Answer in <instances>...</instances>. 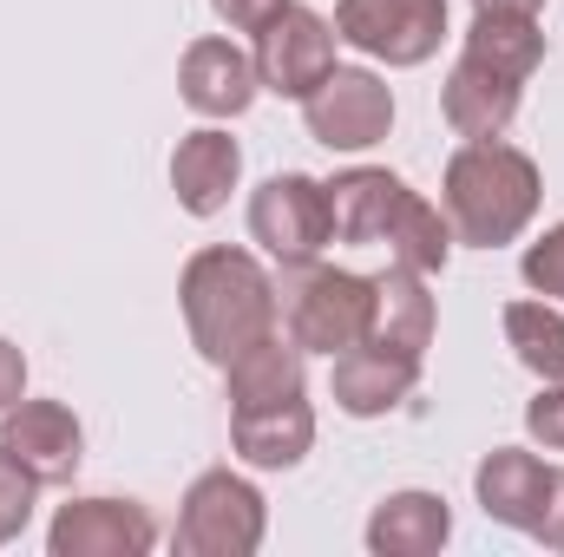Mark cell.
<instances>
[{
    "label": "cell",
    "mask_w": 564,
    "mask_h": 557,
    "mask_svg": "<svg viewBox=\"0 0 564 557\" xmlns=\"http://www.w3.org/2000/svg\"><path fill=\"white\" fill-rule=\"evenodd\" d=\"M177 308L191 328V348L210 368H230L243 348L270 341L282 328L276 276L263 270V256L237 250V243H204L184 270H177Z\"/></svg>",
    "instance_id": "6da1fadb"
},
{
    "label": "cell",
    "mask_w": 564,
    "mask_h": 557,
    "mask_svg": "<svg viewBox=\"0 0 564 557\" xmlns=\"http://www.w3.org/2000/svg\"><path fill=\"white\" fill-rule=\"evenodd\" d=\"M545 204V177H539V157L519 151L506 139H473L459 144L440 171V210L453 223V243H473V250H506L532 230Z\"/></svg>",
    "instance_id": "7a4b0ae2"
},
{
    "label": "cell",
    "mask_w": 564,
    "mask_h": 557,
    "mask_svg": "<svg viewBox=\"0 0 564 557\" xmlns=\"http://www.w3.org/2000/svg\"><path fill=\"white\" fill-rule=\"evenodd\" d=\"M263 538H270V499L257 492V479L210 466L184 485L177 532H171L184 557H257Z\"/></svg>",
    "instance_id": "3957f363"
},
{
    "label": "cell",
    "mask_w": 564,
    "mask_h": 557,
    "mask_svg": "<svg viewBox=\"0 0 564 557\" xmlns=\"http://www.w3.org/2000/svg\"><path fill=\"white\" fill-rule=\"evenodd\" d=\"M250 243L276 270H308L328 256L335 223H328V190L308 171H276L250 190Z\"/></svg>",
    "instance_id": "277c9868"
},
{
    "label": "cell",
    "mask_w": 564,
    "mask_h": 557,
    "mask_svg": "<svg viewBox=\"0 0 564 557\" xmlns=\"http://www.w3.org/2000/svg\"><path fill=\"white\" fill-rule=\"evenodd\" d=\"M368 315H375V276L361 270H335V263H308L295 270L289 288V341L302 354H341L355 341H368Z\"/></svg>",
    "instance_id": "5b68a950"
},
{
    "label": "cell",
    "mask_w": 564,
    "mask_h": 557,
    "mask_svg": "<svg viewBox=\"0 0 564 557\" xmlns=\"http://www.w3.org/2000/svg\"><path fill=\"white\" fill-rule=\"evenodd\" d=\"M341 46L368 53L375 66H426L446 40V0H335Z\"/></svg>",
    "instance_id": "8992f818"
},
{
    "label": "cell",
    "mask_w": 564,
    "mask_h": 557,
    "mask_svg": "<svg viewBox=\"0 0 564 557\" xmlns=\"http://www.w3.org/2000/svg\"><path fill=\"white\" fill-rule=\"evenodd\" d=\"M302 125L308 139L328 151H375L394 132V86L375 66H335L308 99H302Z\"/></svg>",
    "instance_id": "52a82bcc"
},
{
    "label": "cell",
    "mask_w": 564,
    "mask_h": 557,
    "mask_svg": "<svg viewBox=\"0 0 564 557\" xmlns=\"http://www.w3.org/2000/svg\"><path fill=\"white\" fill-rule=\"evenodd\" d=\"M335 46H341V33H335V20L328 13H315V7H282L276 20L257 33V46H250V59H257V79H263V92H276V99H308L341 59H335Z\"/></svg>",
    "instance_id": "ba28073f"
},
{
    "label": "cell",
    "mask_w": 564,
    "mask_h": 557,
    "mask_svg": "<svg viewBox=\"0 0 564 557\" xmlns=\"http://www.w3.org/2000/svg\"><path fill=\"white\" fill-rule=\"evenodd\" d=\"M158 545V518L139 499H66L46 525L53 557H144Z\"/></svg>",
    "instance_id": "9c48e42d"
},
{
    "label": "cell",
    "mask_w": 564,
    "mask_h": 557,
    "mask_svg": "<svg viewBox=\"0 0 564 557\" xmlns=\"http://www.w3.org/2000/svg\"><path fill=\"white\" fill-rule=\"evenodd\" d=\"M257 92H263V79H257L250 46L224 40V33H204V40L184 46V59H177V99H184L197 119H210V125L243 119V112L257 106Z\"/></svg>",
    "instance_id": "30bf717a"
},
{
    "label": "cell",
    "mask_w": 564,
    "mask_h": 557,
    "mask_svg": "<svg viewBox=\"0 0 564 557\" xmlns=\"http://www.w3.org/2000/svg\"><path fill=\"white\" fill-rule=\"evenodd\" d=\"M0 452L20 459L40 485H73L86 466V426L66 401H20L0 414Z\"/></svg>",
    "instance_id": "8fae6325"
},
{
    "label": "cell",
    "mask_w": 564,
    "mask_h": 557,
    "mask_svg": "<svg viewBox=\"0 0 564 557\" xmlns=\"http://www.w3.org/2000/svg\"><path fill=\"white\" fill-rule=\"evenodd\" d=\"M421 387V361L414 354H394V348H375V341H355L335 354V374H328V394L348 419H388L394 407H408Z\"/></svg>",
    "instance_id": "7c38bea8"
},
{
    "label": "cell",
    "mask_w": 564,
    "mask_h": 557,
    "mask_svg": "<svg viewBox=\"0 0 564 557\" xmlns=\"http://www.w3.org/2000/svg\"><path fill=\"white\" fill-rule=\"evenodd\" d=\"M322 190H328V223H335V243L381 250L414 184H408V177H394V171H381V164H348V171H335Z\"/></svg>",
    "instance_id": "4fadbf2b"
},
{
    "label": "cell",
    "mask_w": 564,
    "mask_h": 557,
    "mask_svg": "<svg viewBox=\"0 0 564 557\" xmlns=\"http://www.w3.org/2000/svg\"><path fill=\"white\" fill-rule=\"evenodd\" d=\"M230 446L250 472H295L315 452V407L302 394L263 401V407H230Z\"/></svg>",
    "instance_id": "5bb4252c"
},
{
    "label": "cell",
    "mask_w": 564,
    "mask_h": 557,
    "mask_svg": "<svg viewBox=\"0 0 564 557\" xmlns=\"http://www.w3.org/2000/svg\"><path fill=\"white\" fill-rule=\"evenodd\" d=\"M545 492H552V466H545L539 452H525V446H492V452L473 466V499H479V512H486L492 525H506V532H525V538H532V525H539V512H545Z\"/></svg>",
    "instance_id": "9a60e30c"
},
{
    "label": "cell",
    "mask_w": 564,
    "mask_h": 557,
    "mask_svg": "<svg viewBox=\"0 0 564 557\" xmlns=\"http://www.w3.org/2000/svg\"><path fill=\"white\" fill-rule=\"evenodd\" d=\"M243 184V144L230 139L224 125H197L184 132L171 151V190H177V210L191 217H217L230 210V190Z\"/></svg>",
    "instance_id": "2e32d148"
},
{
    "label": "cell",
    "mask_w": 564,
    "mask_h": 557,
    "mask_svg": "<svg viewBox=\"0 0 564 557\" xmlns=\"http://www.w3.org/2000/svg\"><path fill=\"white\" fill-rule=\"evenodd\" d=\"M519 99H525V86L519 79H506V73H492V66H479V59H453V73H446V86H440V112H446V125L459 132V139H506L512 132V119H519Z\"/></svg>",
    "instance_id": "e0dca14e"
},
{
    "label": "cell",
    "mask_w": 564,
    "mask_h": 557,
    "mask_svg": "<svg viewBox=\"0 0 564 557\" xmlns=\"http://www.w3.org/2000/svg\"><path fill=\"white\" fill-rule=\"evenodd\" d=\"M433 328H440V302H433L426 276H421V270H408V263H388V270L375 276L368 341H375V348H394V354H414V361H426Z\"/></svg>",
    "instance_id": "ac0fdd59"
},
{
    "label": "cell",
    "mask_w": 564,
    "mask_h": 557,
    "mask_svg": "<svg viewBox=\"0 0 564 557\" xmlns=\"http://www.w3.org/2000/svg\"><path fill=\"white\" fill-rule=\"evenodd\" d=\"M368 551L375 557H433L453 545V505L440 499V492H421V485H408V492H388L375 512H368Z\"/></svg>",
    "instance_id": "d6986e66"
},
{
    "label": "cell",
    "mask_w": 564,
    "mask_h": 557,
    "mask_svg": "<svg viewBox=\"0 0 564 557\" xmlns=\"http://www.w3.org/2000/svg\"><path fill=\"white\" fill-rule=\"evenodd\" d=\"M224 394L230 407H263V401H289V394H308V368H302V348L289 335H270L257 348H243L230 368H224Z\"/></svg>",
    "instance_id": "ffe728a7"
},
{
    "label": "cell",
    "mask_w": 564,
    "mask_h": 557,
    "mask_svg": "<svg viewBox=\"0 0 564 557\" xmlns=\"http://www.w3.org/2000/svg\"><path fill=\"white\" fill-rule=\"evenodd\" d=\"M459 53L525 86V79L545 66V26H539V13H473Z\"/></svg>",
    "instance_id": "44dd1931"
},
{
    "label": "cell",
    "mask_w": 564,
    "mask_h": 557,
    "mask_svg": "<svg viewBox=\"0 0 564 557\" xmlns=\"http://www.w3.org/2000/svg\"><path fill=\"white\" fill-rule=\"evenodd\" d=\"M506 348L519 354L525 374L564 381V308L545 295H519L506 302Z\"/></svg>",
    "instance_id": "7402d4cb"
},
{
    "label": "cell",
    "mask_w": 564,
    "mask_h": 557,
    "mask_svg": "<svg viewBox=\"0 0 564 557\" xmlns=\"http://www.w3.org/2000/svg\"><path fill=\"white\" fill-rule=\"evenodd\" d=\"M381 250H388V263H408L421 276H440L453 263V223H446V210L433 197L408 190V204H401V217H394V230H388Z\"/></svg>",
    "instance_id": "603a6c76"
},
{
    "label": "cell",
    "mask_w": 564,
    "mask_h": 557,
    "mask_svg": "<svg viewBox=\"0 0 564 557\" xmlns=\"http://www.w3.org/2000/svg\"><path fill=\"white\" fill-rule=\"evenodd\" d=\"M40 492H46V485H40V479H33L20 459H7V452H0V551H7V545H13V538L33 525V505H40Z\"/></svg>",
    "instance_id": "cb8c5ba5"
},
{
    "label": "cell",
    "mask_w": 564,
    "mask_h": 557,
    "mask_svg": "<svg viewBox=\"0 0 564 557\" xmlns=\"http://www.w3.org/2000/svg\"><path fill=\"white\" fill-rule=\"evenodd\" d=\"M519 276H525L532 295H545V302H558V308H564V223H552L539 243H525Z\"/></svg>",
    "instance_id": "d4e9b609"
},
{
    "label": "cell",
    "mask_w": 564,
    "mask_h": 557,
    "mask_svg": "<svg viewBox=\"0 0 564 557\" xmlns=\"http://www.w3.org/2000/svg\"><path fill=\"white\" fill-rule=\"evenodd\" d=\"M525 433L545 452H564V381H539V394L525 401Z\"/></svg>",
    "instance_id": "484cf974"
},
{
    "label": "cell",
    "mask_w": 564,
    "mask_h": 557,
    "mask_svg": "<svg viewBox=\"0 0 564 557\" xmlns=\"http://www.w3.org/2000/svg\"><path fill=\"white\" fill-rule=\"evenodd\" d=\"M282 7H289V0H210V13H217L230 33H263Z\"/></svg>",
    "instance_id": "4316f807"
},
{
    "label": "cell",
    "mask_w": 564,
    "mask_h": 557,
    "mask_svg": "<svg viewBox=\"0 0 564 557\" xmlns=\"http://www.w3.org/2000/svg\"><path fill=\"white\" fill-rule=\"evenodd\" d=\"M532 538H539L545 551H564V466H552V492H545V512H539Z\"/></svg>",
    "instance_id": "83f0119b"
},
{
    "label": "cell",
    "mask_w": 564,
    "mask_h": 557,
    "mask_svg": "<svg viewBox=\"0 0 564 557\" xmlns=\"http://www.w3.org/2000/svg\"><path fill=\"white\" fill-rule=\"evenodd\" d=\"M20 401H26V354L0 335V414L20 407Z\"/></svg>",
    "instance_id": "f1b7e54d"
},
{
    "label": "cell",
    "mask_w": 564,
    "mask_h": 557,
    "mask_svg": "<svg viewBox=\"0 0 564 557\" xmlns=\"http://www.w3.org/2000/svg\"><path fill=\"white\" fill-rule=\"evenodd\" d=\"M473 13H545V0H473Z\"/></svg>",
    "instance_id": "f546056e"
}]
</instances>
